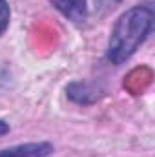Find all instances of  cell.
Returning a JSON list of instances; mask_svg holds the SVG:
<instances>
[{
	"mask_svg": "<svg viewBox=\"0 0 155 157\" xmlns=\"http://www.w3.org/2000/svg\"><path fill=\"white\" fill-rule=\"evenodd\" d=\"M153 24V7L150 4H139L128 9L113 26L110 44H108V60L112 64H122L128 60L137 48L146 40Z\"/></svg>",
	"mask_w": 155,
	"mask_h": 157,
	"instance_id": "cell-1",
	"label": "cell"
},
{
	"mask_svg": "<svg viewBox=\"0 0 155 157\" xmlns=\"http://www.w3.org/2000/svg\"><path fill=\"white\" fill-rule=\"evenodd\" d=\"M51 152L53 146L49 143H28L2 150L0 157H47Z\"/></svg>",
	"mask_w": 155,
	"mask_h": 157,
	"instance_id": "cell-2",
	"label": "cell"
},
{
	"mask_svg": "<svg viewBox=\"0 0 155 157\" xmlns=\"http://www.w3.org/2000/svg\"><path fill=\"white\" fill-rule=\"evenodd\" d=\"M66 18H70L71 22H84L88 17V6L86 0H49Z\"/></svg>",
	"mask_w": 155,
	"mask_h": 157,
	"instance_id": "cell-3",
	"label": "cell"
},
{
	"mask_svg": "<svg viewBox=\"0 0 155 157\" xmlns=\"http://www.w3.org/2000/svg\"><path fill=\"white\" fill-rule=\"evenodd\" d=\"M9 17H11V11H9V6L6 0H0V35L7 29L9 26Z\"/></svg>",
	"mask_w": 155,
	"mask_h": 157,
	"instance_id": "cell-4",
	"label": "cell"
},
{
	"mask_svg": "<svg viewBox=\"0 0 155 157\" xmlns=\"http://www.w3.org/2000/svg\"><path fill=\"white\" fill-rule=\"evenodd\" d=\"M7 132H9V124H7L6 121H0V137L6 135Z\"/></svg>",
	"mask_w": 155,
	"mask_h": 157,
	"instance_id": "cell-5",
	"label": "cell"
}]
</instances>
